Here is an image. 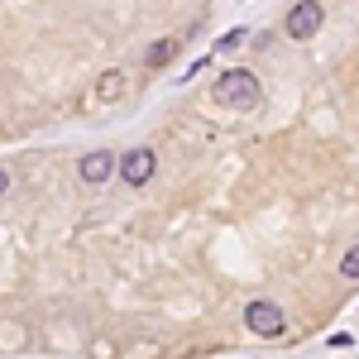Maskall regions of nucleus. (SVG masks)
Segmentation results:
<instances>
[{"instance_id":"obj_1","label":"nucleus","mask_w":359,"mask_h":359,"mask_svg":"<svg viewBox=\"0 0 359 359\" xmlns=\"http://www.w3.org/2000/svg\"><path fill=\"white\" fill-rule=\"evenodd\" d=\"M259 77L254 72H245V67H230V72H221V82H216V101L221 106H230V111H254L259 106Z\"/></svg>"},{"instance_id":"obj_2","label":"nucleus","mask_w":359,"mask_h":359,"mask_svg":"<svg viewBox=\"0 0 359 359\" xmlns=\"http://www.w3.org/2000/svg\"><path fill=\"white\" fill-rule=\"evenodd\" d=\"M321 25H326V5H321V0H297V5L287 10V20H283V34H287V39H311Z\"/></svg>"},{"instance_id":"obj_3","label":"nucleus","mask_w":359,"mask_h":359,"mask_svg":"<svg viewBox=\"0 0 359 359\" xmlns=\"http://www.w3.org/2000/svg\"><path fill=\"white\" fill-rule=\"evenodd\" d=\"M115 172H120V154H111V149H91L82 163H77V177H82L86 187H101V182H111Z\"/></svg>"},{"instance_id":"obj_4","label":"nucleus","mask_w":359,"mask_h":359,"mask_svg":"<svg viewBox=\"0 0 359 359\" xmlns=\"http://www.w3.org/2000/svg\"><path fill=\"white\" fill-rule=\"evenodd\" d=\"M245 326L254 335H283V331H287V316H283V306H278V302H249Z\"/></svg>"},{"instance_id":"obj_5","label":"nucleus","mask_w":359,"mask_h":359,"mask_svg":"<svg viewBox=\"0 0 359 359\" xmlns=\"http://www.w3.org/2000/svg\"><path fill=\"white\" fill-rule=\"evenodd\" d=\"M154 154L149 149H130V154H120V177L130 182V187H144L149 177H154Z\"/></svg>"},{"instance_id":"obj_6","label":"nucleus","mask_w":359,"mask_h":359,"mask_svg":"<svg viewBox=\"0 0 359 359\" xmlns=\"http://www.w3.org/2000/svg\"><path fill=\"white\" fill-rule=\"evenodd\" d=\"M172 53H177V39H158V43L149 48V67H163V62H172Z\"/></svg>"},{"instance_id":"obj_7","label":"nucleus","mask_w":359,"mask_h":359,"mask_svg":"<svg viewBox=\"0 0 359 359\" xmlns=\"http://www.w3.org/2000/svg\"><path fill=\"white\" fill-rule=\"evenodd\" d=\"M340 273H345V278H359V245L345 249V259H340Z\"/></svg>"},{"instance_id":"obj_8","label":"nucleus","mask_w":359,"mask_h":359,"mask_svg":"<svg viewBox=\"0 0 359 359\" xmlns=\"http://www.w3.org/2000/svg\"><path fill=\"white\" fill-rule=\"evenodd\" d=\"M240 43H245V29H230L221 43H216V53H230V48H240Z\"/></svg>"},{"instance_id":"obj_9","label":"nucleus","mask_w":359,"mask_h":359,"mask_svg":"<svg viewBox=\"0 0 359 359\" xmlns=\"http://www.w3.org/2000/svg\"><path fill=\"white\" fill-rule=\"evenodd\" d=\"M120 82H125L120 72H106V77H101V96H115V91H120Z\"/></svg>"},{"instance_id":"obj_10","label":"nucleus","mask_w":359,"mask_h":359,"mask_svg":"<svg viewBox=\"0 0 359 359\" xmlns=\"http://www.w3.org/2000/svg\"><path fill=\"white\" fill-rule=\"evenodd\" d=\"M5 187H10V172H5V168H0V196H5Z\"/></svg>"}]
</instances>
